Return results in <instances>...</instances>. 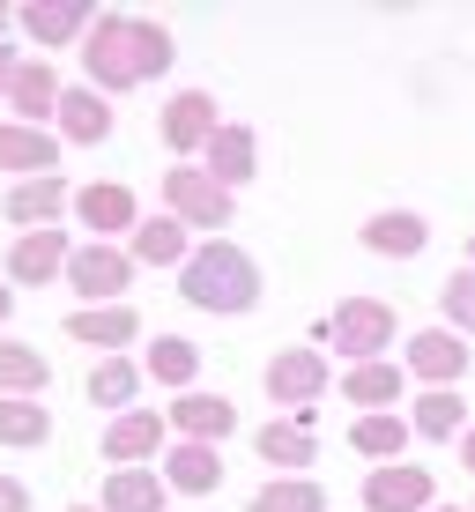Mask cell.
Here are the masks:
<instances>
[{
  "mask_svg": "<svg viewBox=\"0 0 475 512\" xmlns=\"http://www.w3.org/2000/svg\"><path fill=\"white\" fill-rule=\"evenodd\" d=\"M75 216H82V231H90L97 245H119V238L142 231V201H134L127 179H90L75 193Z\"/></svg>",
  "mask_w": 475,
  "mask_h": 512,
  "instance_id": "cell-6",
  "label": "cell"
},
{
  "mask_svg": "<svg viewBox=\"0 0 475 512\" xmlns=\"http://www.w3.org/2000/svg\"><path fill=\"white\" fill-rule=\"evenodd\" d=\"M142 364H127V357H97L90 364V401H97V409L104 416H127L134 409V394H142Z\"/></svg>",
  "mask_w": 475,
  "mask_h": 512,
  "instance_id": "cell-30",
  "label": "cell"
},
{
  "mask_svg": "<svg viewBox=\"0 0 475 512\" xmlns=\"http://www.w3.org/2000/svg\"><path fill=\"white\" fill-rule=\"evenodd\" d=\"M401 394H409V364H394V357L349 364V372H342V401H349L357 416H394Z\"/></svg>",
  "mask_w": 475,
  "mask_h": 512,
  "instance_id": "cell-17",
  "label": "cell"
},
{
  "mask_svg": "<svg viewBox=\"0 0 475 512\" xmlns=\"http://www.w3.org/2000/svg\"><path fill=\"white\" fill-rule=\"evenodd\" d=\"M468 268H475V238H468Z\"/></svg>",
  "mask_w": 475,
  "mask_h": 512,
  "instance_id": "cell-42",
  "label": "cell"
},
{
  "mask_svg": "<svg viewBox=\"0 0 475 512\" xmlns=\"http://www.w3.org/2000/svg\"><path fill=\"white\" fill-rule=\"evenodd\" d=\"M52 386V357L45 349H30V342H15V334H0V401H38Z\"/></svg>",
  "mask_w": 475,
  "mask_h": 512,
  "instance_id": "cell-26",
  "label": "cell"
},
{
  "mask_svg": "<svg viewBox=\"0 0 475 512\" xmlns=\"http://www.w3.org/2000/svg\"><path fill=\"white\" fill-rule=\"evenodd\" d=\"M164 216H179L186 231H231L238 201H231V186H216L201 164H171V179H164Z\"/></svg>",
  "mask_w": 475,
  "mask_h": 512,
  "instance_id": "cell-5",
  "label": "cell"
},
{
  "mask_svg": "<svg viewBox=\"0 0 475 512\" xmlns=\"http://www.w3.org/2000/svg\"><path fill=\"white\" fill-rule=\"evenodd\" d=\"M461 468L475 475V423H468V438H461Z\"/></svg>",
  "mask_w": 475,
  "mask_h": 512,
  "instance_id": "cell-38",
  "label": "cell"
},
{
  "mask_svg": "<svg viewBox=\"0 0 475 512\" xmlns=\"http://www.w3.org/2000/svg\"><path fill=\"white\" fill-rule=\"evenodd\" d=\"M438 305H446L453 334H461V342H475V268H453L446 290H438Z\"/></svg>",
  "mask_w": 475,
  "mask_h": 512,
  "instance_id": "cell-35",
  "label": "cell"
},
{
  "mask_svg": "<svg viewBox=\"0 0 475 512\" xmlns=\"http://www.w3.org/2000/svg\"><path fill=\"white\" fill-rule=\"evenodd\" d=\"M164 423L186 438V446H223V438L238 431V401H223V394H171Z\"/></svg>",
  "mask_w": 475,
  "mask_h": 512,
  "instance_id": "cell-14",
  "label": "cell"
},
{
  "mask_svg": "<svg viewBox=\"0 0 475 512\" xmlns=\"http://www.w3.org/2000/svg\"><path fill=\"white\" fill-rule=\"evenodd\" d=\"M23 30H30V45L60 52V45H82V38L97 30V8H90V0H30V8H23Z\"/></svg>",
  "mask_w": 475,
  "mask_h": 512,
  "instance_id": "cell-18",
  "label": "cell"
},
{
  "mask_svg": "<svg viewBox=\"0 0 475 512\" xmlns=\"http://www.w3.org/2000/svg\"><path fill=\"white\" fill-rule=\"evenodd\" d=\"M357 238H364V253H379V260H416L431 245V223L416 216V208H379Z\"/></svg>",
  "mask_w": 475,
  "mask_h": 512,
  "instance_id": "cell-19",
  "label": "cell"
},
{
  "mask_svg": "<svg viewBox=\"0 0 475 512\" xmlns=\"http://www.w3.org/2000/svg\"><path fill=\"white\" fill-rule=\"evenodd\" d=\"M0 512H30V490H23V475H0Z\"/></svg>",
  "mask_w": 475,
  "mask_h": 512,
  "instance_id": "cell-36",
  "label": "cell"
},
{
  "mask_svg": "<svg viewBox=\"0 0 475 512\" xmlns=\"http://www.w3.org/2000/svg\"><path fill=\"white\" fill-rule=\"evenodd\" d=\"M60 208H67L60 179H23V186L0 193V216H8L15 231H60Z\"/></svg>",
  "mask_w": 475,
  "mask_h": 512,
  "instance_id": "cell-21",
  "label": "cell"
},
{
  "mask_svg": "<svg viewBox=\"0 0 475 512\" xmlns=\"http://www.w3.org/2000/svg\"><path fill=\"white\" fill-rule=\"evenodd\" d=\"M8 290H15V282H0V327H8V312H15V297H8Z\"/></svg>",
  "mask_w": 475,
  "mask_h": 512,
  "instance_id": "cell-39",
  "label": "cell"
},
{
  "mask_svg": "<svg viewBox=\"0 0 475 512\" xmlns=\"http://www.w3.org/2000/svg\"><path fill=\"white\" fill-rule=\"evenodd\" d=\"M156 134H164V149L179 156V164H186L193 149L208 156V141L223 134V119H216V97H208V90H179V97L164 104V112H156Z\"/></svg>",
  "mask_w": 475,
  "mask_h": 512,
  "instance_id": "cell-9",
  "label": "cell"
},
{
  "mask_svg": "<svg viewBox=\"0 0 475 512\" xmlns=\"http://www.w3.org/2000/svg\"><path fill=\"white\" fill-rule=\"evenodd\" d=\"M179 297L193 312H223V320H238V312L260 305V268L253 253H238L231 238H208L201 253L179 268Z\"/></svg>",
  "mask_w": 475,
  "mask_h": 512,
  "instance_id": "cell-1",
  "label": "cell"
},
{
  "mask_svg": "<svg viewBox=\"0 0 475 512\" xmlns=\"http://www.w3.org/2000/svg\"><path fill=\"white\" fill-rule=\"evenodd\" d=\"M8 23H15V15H8V8H0V45H8Z\"/></svg>",
  "mask_w": 475,
  "mask_h": 512,
  "instance_id": "cell-40",
  "label": "cell"
},
{
  "mask_svg": "<svg viewBox=\"0 0 475 512\" xmlns=\"http://www.w3.org/2000/svg\"><path fill=\"white\" fill-rule=\"evenodd\" d=\"M164 438H171V423L156 416V409H127V416L104 423L97 453H104V468H149L156 453H164Z\"/></svg>",
  "mask_w": 475,
  "mask_h": 512,
  "instance_id": "cell-10",
  "label": "cell"
},
{
  "mask_svg": "<svg viewBox=\"0 0 475 512\" xmlns=\"http://www.w3.org/2000/svg\"><path fill=\"white\" fill-rule=\"evenodd\" d=\"M60 141H82V149H97V141H112V97H97L90 82H75V90L60 97Z\"/></svg>",
  "mask_w": 475,
  "mask_h": 512,
  "instance_id": "cell-24",
  "label": "cell"
},
{
  "mask_svg": "<svg viewBox=\"0 0 475 512\" xmlns=\"http://www.w3.org/2000/svg\"><path fill=\"white\" fill-rule=\"evenodd\" d=\"M127 253L142 260V268H186L201 245L186 238V223H179V216H142V231L127 238Z\"/></svg>",
  "mask_w": 475,
  "mask_h": 512,
  "instance_id": "cell-25",
  "label": "cell"
},
{
  "mask_svg": "<svg viewBox=\"0 0 475 512\" xmlns=\"http://www.w3.org/2000/svg\"><path fill=\"white\" fill-rule=\"evenodd\" d=\"M409 438V416H349V453H364L372 468H394Z\"/></svg>",
  "mask_w": 475,
  "mask_h": 512,
  "instance_id": "cell-28",
  "label": "cell"
},
{
  "mask_svg": "<svg viewBox=\"0 0 475 512\" xmlns=\"http://www.w3.org/2000/svg\"><path fill=\"white\" fill-rule=\"evenodd\" d=\"M253 453H260L275 475H312V468H320L312 416H275V423H260V431H253Z\"/></svg>",
  "mask_w": 475,
  "mask_h": 512,
  "instance_id": "cell-13",
  "label": "cell"
},
{
  "mask_svg": "<svg viewBox=\"0 0 475 512\" xmlns=\"http://www.w3.org/2000/svg\"><path fill=\"white\" fill-rule=\"evenodd\" d=\"M60 67L52 60H23L15 67V90H8V104H15V119H23V127H45L52 112H60Z\"/></svg>",
  "mask_w": 475,
  "mask_h": 512,
  "instance_id": "cell-23",
  "label": "cell"
},
{
  "mask_svg": "<svg viewBox=\"0 0 475 512\" xmlns=\"http://www.w3.org/2000/svg\"><path fill=\"white\" fill-rule=\"evenodd\" d=\"M327 386H334V372H327L320 349H275V357H268V401H275V409L312 416V401H320Z\"/></svg>",
  "mask_w": 475,
  "mask_h": 512,
  "instance_id": "cell-7",
  "label": "cell"
},
{
  "mask_svg": "<svg viewBox=\"0 0 475 512\" xmlns=\"http://www.w3.org/2000/svg\"><path fill=\"white\" fill-rule=\"evenodd\" d=\"M438 512H475V505H438Z\"/></svg>",
  "mask_w": 475,
  "mask_h": 512,
  "instance_id": "cell-41",
  "label": "cell"
},
{
  "mask_svg": "<svg viewBox=\"0 0 475 512\" xmlns=\"http://www.w3.org/2000/svg\"><path fill=\"white\" fill-rule=\"evenodd\" d=\"M164 498H171L164 468H112L97 483V512H164Z\"/></svg>",
  "mask_w": 475,
  "mask_h": 512,
  "instance_id": "cell-20",
  "label": "cell"
},
{
  "mask_svg": "<svg viewBox=\"0 0 475 512\" xmlns=\"http://www.w3.org/2000/svg\"><path fill=\"white\" fill-rule=\"evenodd\" d=\"M67 342L104 349V357H127L142 342V312L134 305H90V312H67Z\"/></svg>",
  "mask_w": 475,
  "mask_h": 512,
  "instance_id": "cell-16",
  "label": "cell"
},
{
  "mask_svg": "<svg viewBox=\"0 0 475 512\" xmlns=\"http://www.w3.org/2000/svg\"><path fill=\"white\" fill-rule=\"evenodd\" d=\"M164 483L179 490V498H208V490H223V453L216 446H171L164 453Z\"/></svg>",
  "mask_w": 475,
  "mask_h": 512,
  "instance_id": "cell-27",
  "label": "cell"
},
{
  "mask_svg": "<svg viewBox=\"0 0 475 512\" xmlns=\"http://www.w3.org/2000/svg\"><path fill=\"white\" fill-rule=\"evenodd\" d=\"M409 431L416 438H453V446H461V438H468V401L461 394H416Z\"/></svg>",
  "mask_w": 475,
  "mask_h": 512,
  "instance_id": "cell-31",
  "label": "cell"
},
{
  "mask_svg": "<svg viewBox=\"0 0 475 512\" xmlns=\"http://www.w3.org/2000/svg\"><path fill=\"white\" fill-rule=\"evenodd\" d=\"M60 171V134L52 127H23V119H0V179H52Z\"/></svg>",
  "mask_w": 475,
  "mask_h": 512,
  "instance_id": "cell-11",
  "label": "cell"
},
{
  "mask_svg": "<svg viewBox=\"0 0 475 512\" xmlns=\"http://www.w3.org/2000/svg\"><path fill=\"white\" fill-rule=\"evenodd\" d=\"M15 67H23V60H15V45H0V97L15 90Z\"/></svg>",
  "mask_w": 475,
  "mask_h": 512,
  "instance_id": "cell-37",
  "label": "cell"
},
{
  "mask_svg": "<svg viewBox=\"0 0 475 512\" xmlns=\"http://www.w3.org/2000/svg\"><path fill=\"white\" fill-rule=\"evenodd\" d=\"M142 372L156 386H171V394H193V379H201V342H186V334H156Z\"/></svg>",
  "mask_w": 475,
  "mask_h": 512,
  "instance_id": "cell-29",
  "label": "cell"
},
{
  "mask_svg": "<svg viewBox=\"0 0 475 512\" xmlns=\"http://www.w3.org/2000/svg\"><path fill=\"white\" fill-rule=\"evenodd\" d=\"M201 171H208V179H216V186H245V179H253V171H260V141H253V127H238V119H223V134L216 141H208V156H201Z\"/></svg>",
  "mask_w": 475,
  "mask_h": 512,
  "instance_id": "cell-22",
  "label": "cell"
},
{
  "mask_svg": "<svg viewBox=\"0 0 475 512\" xmlns=\"http://www.w3.org/2000/svg\"><path fill=\"white\" fill-rule=\"evenodd\" d=\"M52 438V409L45 401H0V446H15V453H30V446H45Z\"/></svg>",
  "mask_w": 475,
  "mask_h": 512,
  "instance_id": "cell-33",
  "label": "cell"
},
{
  "mask_svg": "<svg viewBox=\"0 0 475 512\" xmlns=\"http://www.w3.org/2000/svg\"><path fill=\"white\" fill-rule=\"evenodd\" d=\"M394 305L386 297H342V305L327 312V327H320V342H334V357H349V364H379L386 357V342H394Z\"/></svg>",
  "mask_w": 475,
  "mask_h": 512,
  "instance_id": "cell-2",
  "label": "cell"
},
{
  "mask_svg": "<svg viewBox=\"0 0 475 512\" xmlns=\"http://www.w3.org/2000/svg\"><path fill=\"white\" fill-rule=\"evenodd\" d=\"M171 67V30L164 23H149V15H134V75L156 82Z\"/></svg>",
  "mask_w": 475,
  "mask_h": 512,
  "instance_id": "cell-34",
  "label": "cell"
},
{
  "mask_svg": "<svg viewBox=\"0 0 475 512\" xmlns=\"http://www.w3.org/2000/svg\"><path fill=\"white\" fill-rule=\"evenodd\" d=\"M134 268L142 260L127 253V245H75V260H67V290L82 297V312L90 305H127V290H134Z\"/></svg>",
  "mask_w": 475,
  "mask_h": 512,
  "instance_id": "cell-4",
  "label": "cell"
},
{
  "mask_svg": "<svg viewBox=\"0 0 475 512\" xmlns=\"http://www.w3.org/2000/svg\"><path fill=\"white\" fill-rule=\"evenodd\" d=\"M438 475L431 468H409V461H394V468H372L364 475V512H438Z\"/></svg>",
  "mask_w": 475,
  "mask_h": 512,
  "instance_id": "cell-12",
  "label": "cell"
},
{
  "mask_svg": "<svg viewBox=\"0 0 475 512\" xmlns=\"http://www.w3.org/2000/svg\"><path fill=\"white\" fill-rule=\"evenodd\" d=\"M468 342L453 327H424L409 342V372H416V386H424V394H461V379H468Z\"/></svg>",
  "mask_w": 475,
  "mask_h": 512,
  "instance_id": "cell-8",
  "label": "cell"
},
{
  "mask_svg": "<svg viewBox=\"0 0 475 512\" xmlns=\"http://www.w3.org/2000/svg\"><path fill=\"white\" fill-rule=\"evenodd\" d=\"M253 512H327V490L320 475H275L253 490Z\"/></svg>",
  "mask_w": 475,
  "mask_h": 512,
  "instance_id": "cell-32",
  "label": "cell"
},
{
  "mask_svg": "<svg viewBox=\"0 0 475 512\" xmlns=\"http://www.w3.org/2000/svg\"><path fill=\"white\" fill-rule=\"evenodd\" d=\"M67 512H97V505H67Z\"/></svg>",
  "mask_w": 475,
  "mask_h": 512,
  "instance_id": "cell-43",
  "label": "cell"
},
{
  "mask_svg": "<svg viewBox=\"0 0 475 512\" xmlns=\"http://www.w3.org/2000/svg\"><path fill=\"white\" fill-rule=\"evenodd\" d=\"M67 260H75V245H67L60 231H23L8 245V282L15 290H45V282L67 275Z\"/></svg>",
  "mask_w": 475,
  "mask_h": 512,
  "instance_id": "cell-15",
  "label": "cell"
},
{
  "mask_svg": "<svg viewBox=\"0 0 475 512\" xmlns=\"http://www.w3.org/2000/svg\"><path fill=\"white\" fill-rule=\"evenodd\" d=\"M82 75L97 97H127L134 82V15H97V30L82 38Z\"/></svg>",
  "mask_w": 475,
  "mask_h": 512,
  "instance_id": "cell-3",
  "label": "cell"
}]
</instances>
